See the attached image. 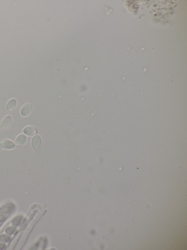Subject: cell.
Returning <instances> with one entry per match:
<instances>
[{
	"instance_id": "cell-4",
	"label": "cell",
	"mask_w": 187,
	"mask_h": 250,
	"mask_svg": "<svg viewBox=\"0 0 187 250\" xmlns=\"http://www.w3.org/2000/svg\"><path fill=\"white\" fill-rule=\"evenodd\" d=\"M32 105L31 104L28 103L25 105L21 109V114L23 117L29 116L32 110Z\"/></svg>"
},
{
	"instance_id": "cell-7",
	"label": "cell",
	"mask_w": 187,
	"mask_h": 250,
	"mask_svg": "<svg viewBox=\"0 0 187 250\" xmlns=\"http://www.w3.org/2000/svg\"><path fill=\"white\" fill-rule=\"evenodd\" d=\"M17 101L16 99H12L8 102L7 105V109L9 112H12L16 109Z\"/></svg>"
},
{
	"instance_id": "cell-1",
	"label": "cell",
	"mask_w": 187,
	"mask_h": 250,
	"mask_svg": "<svg viewBox=\"0 0 187 250\" xmlns=\"http://www.w3.org/2000/svg\"><path fill=\"white\" fill-rule=\"evenodd\" d=\"M1 146L6 149H13L15 148V144L14 143L8 139H2L0 141Z\"/></svg>"
},
{
	"instance_id": "cell-2",
	"label": "cell",
	"mask_w": 187,
	"mask_h": 250,
	"mask_svg": "<svg viewBox=\"0 0 187 250\" xmlns=\"http://www.w3.org/2000/svg\"><path fill=\"white\" fill-rule=\"evenodd\" d=\"M11 123H12V117L11 116L9 115L6 116L1 122V128L2 130H4L10 127Z\"/></svg>"
},
{
	"instance_id": "cell-5",
	"label": "cell",
	"mask_w": 187,
	"mask_h": 250,
	"mask_svg": "<svg viewBox=\"0 0 187 250\" xmlns=\"http://www.w3.org/2000/svg\"><path fill=\"white\" fill-rule=\"evenodd\" d=\"M26 139V137L25 134L20 135L17 138L15 143L17 147H21L25 143Z\"/></svg>"
},
{
	"instance_id": "cell-3",
	"label": "cell",
	"mask_w": 187,
	"mask_h": 250,
	"mask_svg": "<svg viewBox=\"0 0 187 250\" xmlns=\"http://www.w3.org/2000/svg\"><path fill=\"white\" fill-rule=\"evenodd\" d=\"M41 144V138L39 135H36L32 138L31 140V144L32 148L34 150H38Z\"/></svg>"
},
{
	"instance_id": "cell-6",
	"label": "cell",
	"mask_w": 187,
	"mask_h": 250,
	"mask_svg": "<svg viewBox=\"0 0 187 250\" xmlns=\"http://www.w3.org/2000/svg\"><path fill=\"white\" fill-rule=\"evenodd\" d=\"M23 132L25 134L28 136H33L37 133V130L36 128L32 126H28L25 127L23 130Z\"/></svg>"
}]
</instances>
